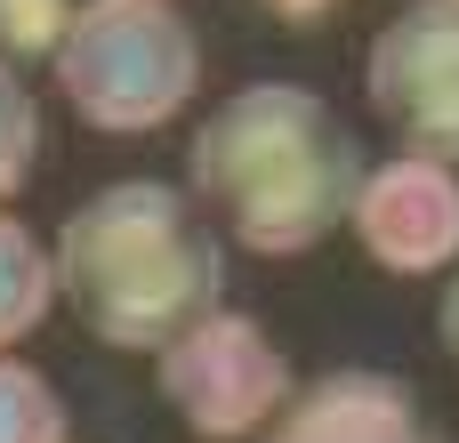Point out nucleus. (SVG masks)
<instances>
[{"label":"nucleus","mask_w":459,"mask_h":443,"mask_svg":"<svg viewBox=\"0 0 459 443\" xmlns=\"http://www.w3.org/2000/svg\"><path fill=\"white\" fill-rule=\"evenodd\" d=\"M363 161V137L307 81H250L194 121L186 194L250 258H307L347 226Z\"/></svg>","instance_id":"obj_1"},{"label":"nucleus","mask_w":459,"mask_h":443,"mask_svg":"<svg viewBox=\"0 0 459 443\" xmlns=\"http://www.w3.org/2000/svg\"><path fill=\"white\" fill-rule=\"evenodd\" d=\"M347 234L387 274H452L459 266V169L428 161V153L363 161L355 202H347Z\"/></svg>","instance_id":"obj_6"},{"label":"nucleus","mask_w":459,"mask_h":443,"mask_svg":"<svg viewBox=\"0 0 459 443\" xmlns=\"http://www.w3.org/2000/svg\"><path fill=\"white\" fill-rule=\"evenodd\" d=\"M250 443H452V436L436 428V412L420 404L411 379L371 371V363H339V371L290 387Z\"/></svg>","instance_id":"obj_7"},{"label":"nucleus","mask_w":459,"mask_h":443,"mask_svg":"<svg viewBox=\"0 0 459 443\" xmlns=\"http://www.w3.org/2000/svg\"><path fill=\"white\" fill-rule=\"evenodd\" d=\"M48 307H56L48 250H40V234H32L24 218L0 210V355H8L16 339H32V331L48 323Z\"/></svg>","instance_id":"obj_8"},{"label":"nucleus","mask_w":459,"mask_h":443,"mask_svg":"<svg viewBox=\"0 0 459 443\" xmlns=\"http://www.w3.org/2000/svg\"><path fill=\"white\" fill-rule=\"evenodd\" d=\"M56 307L81 315L89 339L121 355H153L194 315L226 299V234L194 210L186 186L121 178L97 186L48 242Z\"/></svg>","instance_id":"obj_2"},{"label":"nucleus","mask_w":459,"mask_h":443,"mask_svg":"<svg viewBox=\"0 0 459 443\" xmlns=\"http://www.w3.org/2000/svg\"><path fill=\"white\" fill-rule=\"evenodd\" d=\"M258 8H266L274 24H290V32H323V24H331L347 0H258Z\"/></svg>","instance_id":"obj_12"},{"label":"nucleus","mask_w":459,"mask_h":443,"mask_svg":"<svg viewBox=\"0 0 459 443\" xmlns=\"http://www.w3.org/2000/svg\"><path fill=\"white\" fill-rule=\"evenodd\" d=\"M153 379H161V404L202 443H250L274 420V404L299 387L282 347L266 339V323H250L234 307H210L178 339H161L153 347Z\"/></svg>","instance_id":"obj_4"},{"label":"nucleus","mask_w":459,"mask_h":443,"mask_svg":"<svg viewBox=\"0 0 459 443\" xmlns=\"http://www.w3.org/2000/svg\"><path fill=\"white\" fill-rule=\"evenodd\" d=\"M0 443H65V404H56V387H48L32 363H16V347L0 355Z\"/></svg>","instance_id":"obj_10"},{"label":"nucleus","mask_w":459,"mask_h":443,"mask_svg":"<svg viewBox=\"0 0 459 443\" xmlns=\"http://www.w3.org/2000/svg\"><path fill=\"white\" fill-rule=\"evenodd\" d=\"M48 81L81 113V129L145 137L202 97V40L169 0H89L65 16Z\"/></svg>","instance_id":"obj_3"},{"label":"nucleus","mask_w":459,"mask_h":443,"mask_svg":"<svg viewBox=\"0 0 459 443\" xmlns=\"http://www.w3.org/2000/svg\"><path fill=\"white\" fill-rule=\"evenodd\" d=\"M40 145H48V129H40V105H32L24 73L0 56V202H16V194L32 186V169H40Z\"/></svg>","instance_id":"obj_9"},{"label":"nucleus","mask_w":459,"mask_h":443,"mask_svg":"<svg viewBox=\"0 0 459 443\" xmlns=\"http://www.w3.org/2000/svg\"><path fill=\"white\" fill-rule=\"evenodd\" d=\"M65 16H73V0H0V56L16 73L48 65V48L65 40Z\"/></svg>","instance_id":"obj_11"},{"label":"nucleus","mask_w":459,"mask_h":443,"mask_svg":"<svg viewBox=\"0 0 459 443\" xmlns=\"http://www.w3.org/2000/svg\"><path fill=\"white\" fill-rule=\"evenodd\" d=\"M363 97L395 153L459 169V0H403L379 24L363 56Z\"/></svg>","instance_id":"obj_5"},{"label":"nucleus","mask_w":459,"mask_h":443,"mask_svg":"<svg viewBox=\"0 0 459 443\" xmlns=\"http://www.w3.org/2000/svg\"><path fill=\"white\" fill-rule=\"evenodd\" d=\"M436 339H444V355H452V371H459V266H452V291H444V307H436Z\"/></svg>","instance_id":"obj_13"}]
</instances>
